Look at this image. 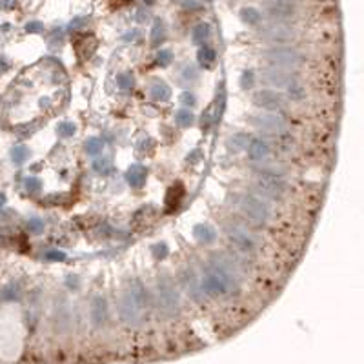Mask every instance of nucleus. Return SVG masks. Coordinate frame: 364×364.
<instances>
[{"label": "nucleus", "mask_w": 364, "mask_h": 364, "mask_svg": "<svg viewBox=\"0 0 364 364\" xmlns=\"http://www.w3.org/2000/svg\"><path fill=\"white\" fill-rule=\"evenodd\" d=\"M27 190H31V192H37V190H39V180H35V179L27 180Z\"/></svg>", "instance_id": "bb28decb"}, {"label": "nucleus", "mask_w": 364, "mask_h": 364, "mask_svg": "<svg viewBox=\"0 0 364 364\" xmlns=\"http://www.w3.org/2000/svg\"><path fill=\"white\" fill-rule=\"evenodd\" d=\"M195 237L200 243H213L215 241V231L208 228V226H198V228H195Z\"/></svg>", "instance_id": "f3484780"}, {"label": "nucleus", "mask_w": 364, "mask_h": 364, "mask_svg": "<svg viewBox=\"0 0 364 364\" xmlns=\"http://www.w3.org/2000/svg\"><path fill=\"white\" fill-rule=\"evenodd\" d=\"M26 159H27V149H26V147H22V146L15 147V149H13V160H15V162H17V164H20V162H24Z\"/></svg>", "instance_id": "4be33fe9"}, {"label": "nucleus", "mask_w": 364, "mask_h": 364, "mask_svg": "<svg viewBox=\"0 0 364 364\" xmlns=\"http://www.w3.org/2000/svg\"><path fill=\"white\" fill-rule=\"evenodd\" d=\"M228 237H230L233 248L243 257L255 253L257 244H259V237L253 231L246 230L243 226H231V228H228Z\"/></svg>", "instance_id": "7ed1b4c3"}, {"label": "nucleus", "mask_w": 364, "mask_h": 364, "mask_svg": "<svg viewBox=\"0 0 364 364\" xmlns=\"http://www.w3.org/2000/svg\"><path fill=\"white\" fill-rule=\"evenodd\" d=\"M119 80H122V82H121L122 88H128V86H131V84H129V80H133V78H128V75H121V77H119Z\"/></svg>", "instance_id": "cd10ccee"}, {"label": "nucleus", "mask_w": 364, "mask_h": 364, "mask_svg": "<svg viewBox=\"0 0 364 364\" xmlns=\"http://www.w3.org/2000/svg\"><path fill=\"white\" fill-rule=\"evenodd\" d=\"M49 259H55V261H60V259H64V255L62 253H49Z\"/></svg>", "instance_id": "7c9ffc66"}, {"label": "nucleus", "mask_w": 364, "mask_h": 364, "mask_svg": "<svg viewBox=\"0 0 364 364\" xmlns=\"http://www.w3.org/2000/svg\"><path fill=\"white\" fill-rule=\"evenodd\" d=\"M241 19L246 22V24H251V26H255V24H259L262 19V15L257 11V9H253V7H244L243 11H241Z\"/></svg>", "instance_id": "dca6fc26"}, {"label": "nucleus", "mask_w": 364, "mask_h": 364, "mask_svg": "<svg viewBox=\"0 0 364 364\" xmlns=\"http://www.w3.org/2000/svg\"><path fill=\"white\" fill-rule=\"evenodd\" d=\"M255 128L266 135H282L288 129V122L281 113H262L253 119Z\"/></svg>", "instance_id": "6e6552de"}, {"label": "nucleus", "mask_w": 364, "mask_h": 364, "mask_svg": "<svg viewBox=\"0 0 364 364\" xmlns=\"http://www.w3.org/2000/svg\"><path fill=\"white\" fill-rule=\"evenodd\" d=\"M58 133L62 135V137H71V135L75 133V126L70 124V122H64V124L58 126Z\"/></svg>", "instance_id": "5701e85b"}, {"label": "nucleus", "mask_w": 364, "mask_h": 364, "mask_svg": "<svg viewBox=\"0 0 364 364\" xmlns=\"http://www.w3.org/2000/svg\"><path fill=\"white\" fill-rule=\"evenodd\" d=\"M86 149H88V153L90 155H98L102 151V142L97 141V139H91V141H88V144H86Z\"/></svg>", "instance_id": "412c9836"}, {"label": "nucleus", "mask_w": 364, "mask_h": 364, "mask_svg": "<svg viewBox=\"0 0 364 364\" xmlns=\"http://www.w3.org/2000/svg\"><path fill=\"white\" fill-rule=\"evenodd\" d=\"M269 157V146L264 141L257 139V141H251L249 144V159L255 160V162H261V160L268 159Z\"/></svg>", "instance_id": "ddd939ff"}, {"label": "nucleus", "mask_w": 364, "mask_h": 364, "mask_svg": "<svg viewBox=\"0 0 364 364\" xmlns=\"http://www.w3.org/2000/svg\"><path fill=\"white\" fill-rule=\"evenodd\" d=\"M170 58H171V53H170V51H160L159 62H162V64H168V62H170Z\"/></svg>", "instance_id": "393cba45"}, {"label": "nucleus", "mask_w": 364, "mask_h": 364, "mask_svg": "<svg viewBox=\"0 0 364 364\" xmlns=\"http://www.w3.org/2000/svg\"><path fill=\"white\" fill-rule=\"evenodd\" d=\"M266 9L275 20H282L286 22L295 15L293 4H286V2H279V0H266Z\"/></svg>", "instance_id": "9b49d317"}, {"label": "nucleus", "mask_w": 364, "mask_h": 364, "mask_svg": "<svg viewBox=\"0 0 364 364\" xmlns=\"http://www.w3.org/2000/svg\"><path fill=\"white\" fill-rule=\"evenodd\" d=\"M243 268L241 262L230 257H211L200 282L202 293L211 299H224L233 295L239 286V275Z\"/></svg>", "instance_id": "f257e3e1"}, {"label": "nucleus", "mask_w": 364, "mask_h": 364, "mask_svg": "<svg viewBox=\"0 0 364 364\" xmlns=\"http://www.w3.org/2000/svg\"><path fill=\"white\" fill-rule=\"evenodd\" d=\"M144 179H146V171L139 166H133L131 170L128 171V180L129 184L135 186V188H141L144 184Z\"/></svg>", "instance_id": "4468645a"}, {"label": "nucleus", "mask_w": 364, "mask_h": 364, "mask_svg": "<svg viewBox=\"0 0 364 364\" xmlns=\"http://www.w3.org/2000/svg\"><path fill=\"white\" fill-rule=\"evenodd\" d=\"M262 39L271 42V44H288L295 39V31L286 22L275 20V22L262 27Z\"/></svg>", "instance_id": "0eeeda50"}, {"label": "nucleus", "mask_w": 364, "mask_h": 364, "mask_svg": "<svg viewBox=\"0 0 364 364\" xmlns=\"http://www.w3.org/2000/svg\"><path fill=\"white\" fill-rule=\"evenodd\" d=\"M157 306L168 317L175 315L179 310V295L170 281H162L157 286Z\"/></svg>", "instance_id": "20e7f679"}, {"label": "nucleus", "mask_w": 364, "mask_h": 364, "mask_svg": "<svg viewBox=\"0 0 364 364\" xmlns=\"http://www.w3.org/2000/svg\"><path fill=\"white\" fill-rule=\"evenodd\" d=\"M42 29V24L40 22H31V24H27L26 26V31H29V33H37V31H40Z\"/></svg>", "instance_id": "b1692460"}, {"label": "nucleus", "mask_w": 364, "mask_h": 364, "mask_svg": "<svg viewBox=\"0 0 364 364\" xmlns=\"http://www.w3.org/2000/svg\"><path fill=\"white\" fill-rule=\"evenodd\" d=\"M2 202H4V197H2V195H0V204H2Z\"/></svg>", "instance_id": "473e14b6"}, {"label": "nucleus", "mask_w": 364, "mask_h": 364, "mask_svg": "<svg viewBox=\"0 0 364 364\" xmlns=\"http://www.w3.org/2000/svg\"><path fill=\"white\" fill-rule=\"evenodd\" d=\"M182 102H184V104H193L195 100L192 98V95H184V98H182Z\"/></svg>", "instance_id": "c756f323"}, {"label": "nucleus", "mask_w": 364, "mask_h": 364, "mask_svg": "<svg viewBox=\"0 0 364 364\" xmlns=\"http://www.w3.org/2000/svg\"><path fill=\"white\" fill-rule=\"evenodd\" d=\"M170 95H171V90L164 82H157L151 88V97H153L155 100H168Z\"/></svg>", "instance_id": "2eb2a0df"}, {"label": "nucleus", "mask_w": 364, "mask_h": 364, "mask_svg": "<svg viewBox=\"0 0 364 364\" xmlns=\"http://www.w3.org/2000/svg\"><path fill=\"white\" fill-rule=\"evenodd\" d=\"M255 192L266 198H281L286 193V184L279 179V175L261 173V177L255 182Z\"/></svg>", "instance_id": "423d86ee"}, {"label": "nucleus", "mask_w": 364, "mask_h": 364, "mask_svg": "<svg viewBox=\"0 0 364 364\" xmlns=\"http://www.w3.org/2000/svg\"><path fill=\"white\" fill-rule=\"evenodd\" d=\"M90 319L95 326H102L106 322V319H108V304H106V300L98 297V299L91 302Z\"/></svg>", "instance_id": "f8f14e48"}, {"label": "nucleus", "mask_w": 364, "mask_h": 364, "mask_svg": "<svg viewBox=\"0 0 364 364\" xmlns=\"http://www.w3.org/2000/svg\"><path fill=\"white\" fill-rule=\"evenodd\" d=\"M106 166H109V162H108V160H106V159H104L102 162L98 160V162H97V164H95V168H97V170H98V171H100V168H106Z\"/></svg>", "instance_id": "c85d7f7f"}, {"label": "nucleus", "mask_w": 364, "mask_h": 364, "mask_svg": "<svg viewBox=\"0 0 364 364\" xmlns=\"http://www.w3.org/2000/svg\"><path fill=\"white\" fill-rule=\"evenodd\" d=\"M198 60H200V64L210 66L211 62L215 60V53H213V49H210V48H202L200 53H198Z\"/></svg>", "instance_id": "6ab92c4d"}, {"label": "nucleus", "mask_w": 364, "mask_h": 364, "mask_svg": "<svg viewBox=\"0 0 364 364\" xmlns=\"http://www.w3.org/2000/svg\"><path fill=\"white\" fill-rule=\"evenodd\" d=\"M262 82L268 84V86H275V88H281V90H286L290 84L293 82L295 78L284 70H279V68H271V70L262 71Z\"/></svg>", "instance_id": "9d476101"}, {"label": "nucleus", "mask_w": 364, "mask_h": 364, "mask_svg": "<svg viewBox=\"0 0 364 364\" xmlns=\"http://www.w3.org/2000/svg\"><path fill=\"white\" fill-rule=\"evenodd\" d=\"M241 211L244 213V217L248 218L249 222L253 224H264L268 222L269 218V210L268 206L262 202L259 197H251V195H248V197L241 198Z\"/></svg>", "instance_id": "39448f33"}, {"label": "nucleus", "mask_w": 364, "mask_h": 364, "mask_svg": "<svg viewBox=\"0 0 364 364\" xmlns=\"http://www.w3.org/2000/svg\"><path fill=\"white\" fill-rule=\"evenodd\" d=\"M253 102L255 106L268 111H282L286 108V98L273 91H257L253 95Z\"/></svg>", "instance_id": "1a4fd4ad"}, {"label": "nucleus", "mask_w": 364, "mask_h": 364, "mask_svg": "<svg viewBox=\"0 0 364 364\" xmlns=\"http://www.w3.org/2000/svg\"><path fill=\"white\" fill-rule=\"evenodd\" d=\"M177 122H179V126H192V122H193V113L192 111H188V109H180L179 113H177Z\"/></svg>", "instance_id": "a211bd4d"}, {"label": "nucleus", "mask_w": 364, "mask_h": 364, "mask_svg": "<svg viewBox=\"0 0 364 364\" xmlns=\"http://www.w3.org/2000/svg\"><path fill=\"white\" fill-rule=\"evenodd\" d=\"M264 57L273 68H279V70L284 71L299 70L300 66L304 64V57L297 49L284 48V46H277V48L264 51Z\"/></svg>", "instance_id": "f03ea898"}, {"label": "nucleus", "mask_w": 364, "mask_h": 364, "mask_svg": "<svg viewBox=\"0 0 364 364\" xmlns=\"http://www.w3.org/2000/svg\"><path fill=\"white\" fill-rule=\"evenodd\" d=\"M279 2H286V4H293V6H295L299 0H279Z\"/></svg>", "instance_id": "2f4dec72"}, {"label": "nucleus", "mask_w": 364, "mask_h": 364, "mask_svg": "<svg viewBox=\"0 0 364 364\" xmlns=\"http://www.w3.org/2000/svg\"><path fill=\"white\" fill-rule=\"evenodd\" d=\"M29 226H31L33 231H40V228H42V222H40L39 218H31V222H29Z\"/></svg>", "instance_id": "a878e982"}, {"label": "nucleus", "mask_w": 364, "mask_h": 364, "mask_svg": "<svg viewBox=\"0 0 364 364\" xmlns=\"http://www.w3.org/2000/svg\"><path fill=\"white\" fill-rule=\"evenodd\" d=\"M208 33H210L208 24H198V26L193 29V40H195V42H200V40H204L206 37H208Z\"/></svg>", "instance_id": "aec40b11"}]
</instances>
